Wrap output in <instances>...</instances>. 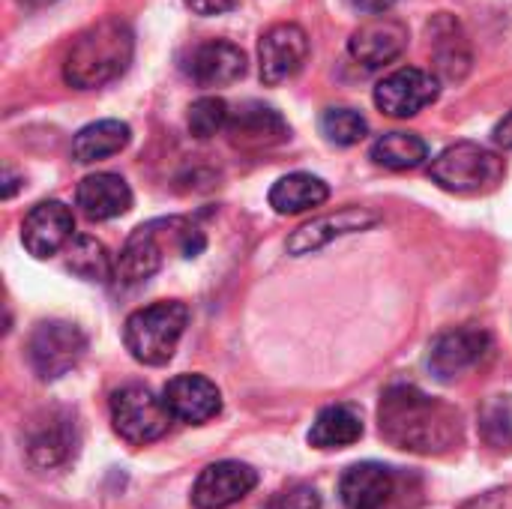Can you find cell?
<instances>
[{
    "mask_svg": "<svg viewBox=\"0 0 512 509\" xmlns=\"http://www.w3.org/2000/svg\"><path fill=\"white\" fill-rule=\"evenodd\" d=\"M189 324V309L180 300H162L144 309H135L123 324V345L132 360L144 366H165Z\"/></svg>",
    "mask_w": 512,
    "mask_h": 509,
    "instance_id": "obj_4",
    "label": "cell"
},
{
    "mask_svg": "<svg viewBox=\"0 0 512 509\" xmlns=\"http://www.w3.org/2000/svg\"><path fill=\"white\" fill-rule=\"evenodd\" d=\"M87 336L69 321H42L27 339V363L42 381H57L81 363Z\"/></svg>",
    "mask_w": 512,
    "mask_h": 509,
    "instance_id": "obj_7",
    "label": "cell"
},
{
    "mask_svg": "<svg viewBox=\"0 0 512 509\" xmlns=\"http://www.w3.org/2000/svg\"><path fill=\"white\" fill-rule=\"evenodd\" d=\"M186 72L198 87H228L246 75V54L228 39H207L192 48Z\"/></svg>",
    "mask_w": 512,
    "mask_h": 509,
    "instance_id": "obj_17",
    "label": "cell"
},
{
    "mask_svg": "<svg viewBox=\"0 0 512 509\" xmlns=\"http://www.w3.org/2000/svg\"><path fill=\"white\" fill-rule=\"evenodd\" d=\"M207 246V237L198 225H192L183 216L153 219L147 225H138L129 240L123 243L117 261H114V279L123 288L141 285L150 276H156L165 264V252L174 249L180 258H198Z\"/></svg>",
    "mask_w": 512,
    "mask_h": 509,
    "instance_id": "obj_3",
    "label": "cell"
},
{
    "mask_svg": "<svg viewBox=\"0 0 512 509\" xmlns=\"http://www.w3.org/2000/svg\"><path fill=\"white\" fill-rule=\"evenodd\" d=\"M267 198H270V207L279 216H297V213H306V210L321 207L330 198V186L321 177H315V174L294 171V174L279 177L270 186V195Z\"/></svg>",
    "mask_w": 512,
    "mask_h": 509,
    "instance_id": "obj_22",
    "label": "cell"
},
{
    "mask_svg": "<svg viewBox=\"0 0 512 509\" xmlns=\"http://www.w3.org/2000/svg\"><path fill=\"white\" fill-rule=\"evenodd\" d=\"M75 453V426L66 414H48L30 429L27 438V459L39 471L60 468Z\"/></svg>",
    "mask_w": 512,
    "mask_h": 509,
    "instance_id": "obj_21",
    "label": "cell"
},
{
    "mask_svg": "<svg viewBox=\"0 0 512 509\" xmlns=\"http://www.w3.org/2000/svg\"><path fill=\"white\" fill-rule=\"evenodd\" d=\"M507 174L504 159L474 141H459L447 147L429 168L432 183L456 195H480L495 189Z\"/></svg>",
    "mask_w": 512,
    "mask_h": 509,
    "instance_id": "obj_5",
    "label": "cell"
},
{
    "mask_svg": "<svg viewBox=\"0 0 512 509\" xmlns=\"http://www.w3.org/2000/svg\"><path fill=\"white\" fill-rule=\"evenodd\" d=\"M378 429L381 438L399 450L441 456L462 441V414L417 387L396 384L381 396Z\"/></svg>",
    "mask_w": 512,
    "mask_h": 509,
    "instance_id": "obj_1",
    "label": "cell"
},
{
    "mask_svg": "<svg viewBox=\"0 0 512 509\" xmlns=\"http://www.w3.org/2000/svg\"><path fill=\"white\" fill-rule=\"evenodd\" d=\"M15 186H18V180H15V174L6 168V171H3V198H12V195H15Z\"/></svg>",
    "mask_w": 512,
    "mask_h": 509,
    "instance_id": "obj_35",
    "label": "cell"
},
{
    "mask_svg": "<svg viewBox=\"0 0 512 509\" xmlns=\"http://www.w3.org/2000/svg\"><path fill=\"white\" fill-rule=\"evenodd\" d=\"M372 159L390 171H411L429 159V144L414 132H387L372 144Z\"/></svg>",
    "mask_w": 512,
    "mask_h": 509,
    "instance_id": "obj_25",
    "label": "cell"
},
{
    "mask_svg": "<svg viewBox=\"0 0 512 509\" xmlns=\"http://www.w3.org/2000/svg\"><path fill=\"white\" fill-rule=\"evenodd\" d=\"M132 54H135L132 27L123 18L108 15L75 36L63 63V78L75 90L105 87L129 69Z\"/></svg>",
    "mask_w": 512,
    "mask_h": 509,
    "instance_id": "obj_2",
    "label": "cell"
},
{
    "mask_svg": "<svg viewBox=\"0 0 512 509\" xmlns=\"http://www.w3.org/2000/svg\"><path fill=\"white\" fill-rule=\"evenodd\" d=\"M75 204L93 222H108L132 210V189L120 174H90L75 189Z\"/></svg>",
    "mask_w": 512,
    "mask_h": 509,
    "instance_id": "obj_19",
    "label": "cell"
},
{
    "mask_svg": "<svg viewBox=\"0 0 512 509\" xmlns=\"http://www.w3.org/2000/svg\"><path fill=\"white\" fill-rule=\"evenodd\" d=\"M309 57V36L300 24L282 21L273 24L261 42H258V72L261 81L276 87L288 78H294Z\"/></svg>",
    "mask_w": 512,
    "mask_h": 509,
    "instance_id": "obj_10",
    "label": "cell"
},
{
    "mask_svg": "<svg viewBox=\"0 0 512 509\" xmlns=\"http://www.w3.org/2000/svg\"><path fill=\"white\" fill-rule=\"evenodd\" d=\"M462 509H512V489H495L474 501H468Z\"/></svg>",
    "mask_w": 512,
    "mask_h": 509,
    "instance_id": "obj_31",
    "label": "cell"
},
{
    "mask_svg": "<svg viewBox=\"0 0 512 509\" xmlns=\"http://www.w3.org/2000/svg\"><path fill=\"white\" fill-rule=\"evenodd\" d=\"M378 225V213L366 210V207H342L336 213H324L306 225H300L291 237H288V252L291 255H309L327 243H333L336 237L345 234H357Z\"/></svg>",
    "mask_w": 512,
    "mask_h": 509,
    "instance_id": "obj_16",
    "label": "cell"
},
{
    "mask_svg": "<svg viewBox=\"0 0 512 509\" xmlns=\"http://www.w3.org/2000/svg\"><path fill=\"white\" fill-rule=\"evenodd\" d=\"M162 405L168 408L171 420L201 426L222 411V393L204 375H177L165 384Z\"/></svg>",
    "mask_w": 512,
    "mask_h": 509,
    "instance_id": "obj_14",
    "label": "cell"
},
{
    "mask_svg": "<svg viewBox=\"0 0 512 509\" xmlns=\"http://www.w3.org/2000/svg\"><path fill=\"white\" fill-rule=\"evenodd\" d=\"M183 3H186L195 15L210 18V15H225V12L237 9L240 0H183Z\"/></svg>",
    "mask_w": 512,
    "mask_h": 509,
    "instance_id": "obj_32",
    "label": "cell"
},
{
    "mask_svg": "<svg viewBox=\"0 0 512 509\" xmlns=\"http://www.w3.org/2000/svg\"><path fill=\"white\" fill-rule=\"evenodd\" d=\"M321 132L330 144L336 147H351L360 144L369 132V123L360 111L354 108H327L321 114Z\"/></svg>",
    "mask_w": 512,
    "mask_h": 509,
    "instance_id": "obj_27",
    "label": "cell"
},
{
    "mask_svg": "<svg viewBox=\"0 0 512 509\" xmlns=\"http://www.w3.org/2000/svg\"><path fill=\"white\" fill-rule=\"evenodd\" d=\"M24 6H30V9H39V6H48V3H54V0H21Z\"/></svg>",
    "mask_w": 512,
    "mask_h": 509,
    "instance_id": "obj_36",
    "label": "cell"
},
{
    "mask_svg": "<svg viewBox=\"0 0 512 509\" xmlns=\"http://www.w3.org/2000/svg\"><path fill=\"white\" fill-rule=\"evenodd\" d=\"M264 509H321V495L306 483H294V486L276 492Z\"/></svg>",
    "mask_w": 512,
    "mask_h": 509,
    "instance_id": "obj_30",
    "label": "cell"
},
{
    "mask_svg": "<svg viewBox=\"0 0 512 509\" xmlns=\"http://www.w3.org/2000/svg\"><path fill=\"white\" fill-rule=\"evenodd\" d=\"M108 408H111L114 432L132 447H144V444L159 441L171 426V414L162 405V399H156L141 384H126V387L114 390Z\"/></svg>",
    "mask_w": 512,
    "mask_h": 509,
    "instance_id": "obj_6",
    "label": "cell"
},
{
    "mask_svg": "<svg viewBox=\"0 0 512 509\" xmlns=\"http://www.w3.org/2000/svg\"><path fill=\"white\" fill-rule=\"evenodd\" d=\"M495 144L504 150H512V111L495 126Z\"/></svg>",
    "mask_w": 512,
    "mask_h": 509,
    "instance_id": "obj_34",
    "label": "cell"
},
{
    "mask_svg": "<svg viewBox=\"0 0 512 509\" xmlns=\"http://www.w3.org/2000/svg\"><path fill=\"white\" fill-rule=\"evenodd\" d=\"M405 48H408V27L393 15H372L348 39V54L363 69H381L396 57H402Z\"/></svg>",
    "mask_w": 512,
    "mask_h": 509,
    "instance_id": "obj_11",
    "label": "cell"
},
{
    "mask_svg": "<svg viewBox=\"0 0 512 509\" xmlns=\"http://www.w3.org/2000/svg\"><path fill=\"white\" fill-rule=\"evenodd\" d=\"M438 93H441L438 75L417 66H402L378 81L375 105L390 117H414L432 102H438Z\"/></svg>",
    "mask_w": 512,
    "mask_h": 509,
    "instance_id": "obj_9",
    "label": "cell"
},
{
    "mask_svg": "<svg viewBox=\"0 0 512 509\" xmlns=\"http://www.w3.org/2000/svg\"><path fill=\"white\" fill-rule=\"evenodd\" d=\"M480 429L489 447L495 450H507L512 444V405L507 396H498L495 402L486 405L483 417H480Z\"/></svg>",
    "mask_w": 512,
    "mask_h": 509,
    "instance_id": "obj_29",
    "label": "cell"
},
{
    "mask_svg": "<svg viewBox=\"0 0 512 509\" xmlns=\"http://www.w3.org/2000/svg\"><path fill=\"white\" fill-rule=\"evenodd\" d=\"M492 351V336L480 327H459L447 330L432 342L429 351V369L438 381L453 384L465 378L471 369H477Z\"/></svg>",
    "mask_w": 512,
    "mask_h": 509,
    "instance_id": "obj_8",
    "label": "cell"
},
{
    "mask_svg": "<svg viewBox=\"0 0 512 509\" xmlns=\"http://www.w3.org/2000/svg\"><path fill=\"white\" fill-rule=\"evenodd\" d=\"M396 495V471L381 462H360L342 474L339 498L348 509H384Z\"/></svg>",
    "mask_w": 512,
    "mask_h": 509,
    "instance_id": "obj_18",
    "label": "cell"
},
{
    "mask_svg": "<svg viewBox=\"0 0 512 509\" xmlns=\"http://www.w3.org/2000/svg\"><path fill=\"white\" fill-rule=\"evenodd\" d=\"M129 141H132L129 123L96 120V123H87L84 129H78V135L72 138V159L81 165H93L108 156H117L120 150H126Z\"/></svg>",
    "mask_w": 512,
    "mask_h": 509,
    "instance_id": "obj_23",
    "label": "cell"
},
{
    "mask_svg": "<svg viewBox=\"0 0 512 509\" xmlns=\"http://www.w3.org/2000/svg\"><path fill=\"white\" fill-rule=\"evenodd\" d=\"M351 6L366 15H387L396 6V0H351Z\"/></svg>",
    "mask_w": 512,
    "mask_h": 509,
    "instance_id": "obj_33",
    "label": "cell"
},
{
    "mask_svg": "<svg viewBox=\"0 0 512 509\" xmlns=\"http://www.w3.org/2000/svg\"><path fill=\"white\" fill-rule=\"evenodd\" d=\"M75 240V216L63 201H39L21 222V243L33 258H54Z\"/></svg>",
    "mask_w": 512,
    "mask_h": 509,
    "instance_id": "obj_12",
    "label": "cell"
},
{
    "mask_svg": "<svg viewBox=\"0 0 512 509\" xmlns=\"http://www.w3.org/2000/svg\"><path fill=\"white\" fill-rule=\"evenodd\" d=\"M66 267L84 282H108V279H114V261H111L108 249L96 237H87V234H78L66 246Z\"/></svg>",
    "mask_w": 512,
    "mask_h": 509,
    "instance_id": "obj_26",
    "label": "cell"
},
{
    "mask_svg": "<svg viewBox=\"0 0 512 509\" xmlns=\"http://www.w3.org/2000/svg\"><path fill=\"white\" fill-rule=\"evenodd\" d=\"M429 45L435 57V72L444 81H459L471 69V45L462 30V24L450 15L441 12L435 21H429Z\"/></svg>",
    "mask_w": 512,
    "mask_h": 509,
    "instance_id": "obj_20",
    "label": "cell"
},
{
    "mask_svg": "<svg viewBox=\"0 0 512 509\" xmlns=\"http://www.w3.org/2000/svg\"><path fill=\"white\" fill-rule=\"evenodd\" d=\"M228 117H231V108H228L225 99L201 96V99H195L189 105L186 123H189V132L204 141V138H213L216 132H225L228 129Z\"/></svg>",
    "mask_w": 512,
    "mask_h": 509,
    "instance_id": "obj_28",
    "label": "cell"
},
{
    "mask_svg": "<svg viewBox=\"0 0 512 509\" xmlns=\"http://www.w3.org/2000/svg\"><path fill=\"white\" fill-rule=\"evenodd\" d=\"M225 132L231 144L240 150H267V147L288 141L291 135L285 117L276 108L261 105V102H243L237 111H231Z\"/></svg>",
    "mask_w": 512,
    "mask_h": 509,
    "instance_id": "obj_15",
    "label": "cell"
},
{
    "mask_svg": "<svg viewBox=\"0 0 512 509\" xmlns=\"http://www.w3.org/2000/svg\"><path fill=\"white\" fill-rule=\"evenodd\" d=\"M360 438H363V417L354 405L324 408L309 429V444L318 450H342L357 444Z\"/></svg>",
    "mask_w": 512,
    "mask_h": 509,
    "instance_id": "obj_24",
    "label": "cell"
},
{
    "mask_svg": "<svg viewBox=\"0 0 512 509\" xmlns=\"http://www.w3.org/2000/svg\"><path fill=\"white\" fill-rule=\"evenodd\" d=\"M258 486V471L246 462H216L201 471L192 486L195 509H225L243 501Z\"/></svg>",
    "mask_w": 512,
    "mask_h": 509,
    "instance_id": "obj_13",
    "label": "cell"
}]
</instances>
